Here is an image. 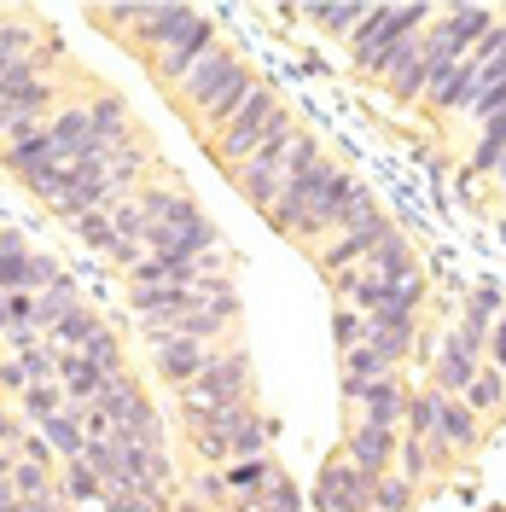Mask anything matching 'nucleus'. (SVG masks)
Returning a JSON list of instances; mask_svg holds the SVG:
<instances>
[{
	"label": "nucleus",
	"instance_id": "6ab92c4d",
	"mask_svg": "<svg viewBox=\"0 0 506 512\" xmlns=\"http://www.w3.org/2000/svg\"><path fill=\"white\" fill-rule=\"evenodd\" d=\"M477 94H483V64H472V59H460L454 70H443V76L425 88V99H431L437 111H460V105L472 111Z\"/></svg>",
	"mask_w": 506,
	"mask_h": 512
},
{
	"label": "nucleus",
	"instance_id": "f8f14e48",
	"mask_svg": "<svg viewBox=\"0 0 506 512\" xmlns=\"http://www.w3.org/2000/svg\"><path fill=\"white\" fill-rule=\"evenodd\" d=\"M489 30H495V12H489V6H448L443 24L425 30V41H431V47H448L454 59H472V47Z\"/></svg>",
	"mask_w": 506,
	"mask_h": 512
},
{
	"label": "nucleus",
	"instance_id": "bb28decb",
	"mask_svg": "<svg viewBox=\"0 0 506 512\" xmlns=\"http://www.w3.org/2000/svg\"><path fill=\"white\" fill-rule=\"evenodd\" d=\"M41 437H47V448L59 454V460H82L88 454V431H82V419H76V402L64 408V414H53L47 425H35Z\"/></svg>",
	"mask_w": 506,
	"mask_h": 512
},
{
	"label": "nucleus",
	"instance_id": "473e14b6",
	"mask_svg": "<svg viewBox=\"0 0 506 512\" xmlns=\"http://www.w3.org/2000/svg\"><path fill=\"white\" fill-rule=\"evenodd\" d=\"M99 326H105V320H99L94 309H88V303H82V309H76V315H64L59 326H53V332H47V344H53V350H82V344H88V338H94Z\"/></svg>",
	"mask_w": 506,
	"mask_h": 512
},
{
	"label": "nucleus",
	"instance_id": "f3484780",
	"mask_svg": "<svg viewBox=\"0 0 506 512\" xmlns=\"http://www.w3.org/2000/svg\"><path fill=\"white\" fill-rule=\"evenodd\" d=\"M198 24H204V12H192V6H152V12H146V24H140L134 35H140L146 47L169 53V47H181Z\"/></svg>",
	"mask_w": 506,
	"mask_h": 512
},
{
	"label": "nucleus",
	"instance_id": "09e8293b",
	"mask_svg": "<svg viewBox=\"0 0 506 512\" xmlns=\"http://www.w3.org/2000/svg\"><path fill=\"white\" fill-rule=\"evenodd\" d=\"M0 245H6V227H0Z\"/></svg>",
	"mask_w": 506,
	"mask_h": 512
},
{
	"label": "nucleus",
	"instance_id": "6e6552de",
	"mask_svg": "<svg viewBox=\"0 0 506 512\" xmlns=\"http://www.w3.org/2000/svg\"><path fill=\"white\" fill-rule=\"evenodd\" d=\"M53 280H64L59 262L30 251V245L6 227V245H0V297H12V291H47Z\"/></svg>",
	"mask_w": 506,
	"mask_h": 512
},
{
	"label": "nucleus",
	"instance_id": "aec40b11",
	"mask_svg": "<svg viewBox=\"0 0 506 512\" xmlns=\"http://www.w3.org/2000/svg\"><path fill=\"white\" fill-rule=\"evenodd\" d=\"M390 94L402 99H425V88H431V64H425V35H413V41H402V53H396V64H390Z\"/></svg>",
	"mask_w": 506,
	"mask_h": 512
},
{
	"label": "nucleus",
	"instance_id": "cd10ccee",
	"mask_svg": "<svg viewBox=\"0 0 506 512\" xmlns=\"http://www.w3.org/2000/svg\"><path fill=\"white\" fill-rule=\"evenodd\" d=\"M367 268H373V274H384V280H419V262H413V245L402 239V227H396V233H390L373 256H367Z\"/></svg>",
	"mask_w": 506,
	"mask_h": 512
},
{
	"label": "nucleus",
	"instance_id": "4c0bfd02",
	"mask_svg": "<svg viewBox=\"0 0 506 512\" xmlns=\"http://www.w3.org/2000/svg\"><path fill=\"white\" fill-rule=\"evenodd\" d=\"M408 507H413V483L402 472H384L373 483V512H408Z\"/></svg>",
	"mask_w": 506,
	"mask_h": 512
},
{
	"label": "nucleus",
	"instance_id": "5701e85b",
	"mask_svg": "<svg viewBox=\"0 0 506 512\" xmlns=\"http://www.w3.org/2000/svg\"><path fill=\"white\" fill-rule=\"evenodd\" d=\"M256 88H262V82H256L251 70H239V76L227 82L222 94H216V99H210V105H204V117H198V123L210 128V134H222V128L233 123V117H239L245 105H251V94H256Z\"/></svg>",
	"mask_w": 506,
	"mask_h": 512
},
{
	"label": "nucleus",
	"instance_id": "20e7f679",
	"mask_svg": "<svg viewBox=\"0 0 506 512\" xmlns=\"http://www.w3.org/2000/svg\"><path fill=\"white\" fill-rule=\"evenodd\" d=\"M280 128H291L285 105L274 99V88H256L251 105H245V111H239V117L222 128V134H210V152H216L222 163H233V169H239V163H251L256 152H262V146L280 134Z\"/></svg>",
	"mask_w": 506,
	"mask_h": 512
},
{
	"label": "nucleus",
	"instance_id": "de8ad7c7",
	"mask_svg": "<svg viewBox=\"0 0 506 512\" xmlns=\"http://www.w3.org/2000/svg\"><path fill=\"white\" fill-rule=\"evenodd\" d=\"M495 175H501V187H506V158H501V163H495Z\"/></svg>",
	"mask_w": 506,
	"mask_h": 512
},
{
	"label": "nucleus",
	"instance_id": "393cba45",
	"mask_svg": "<svg viewBox=\"0 0 506 512\" xmlns=\"http://www.w3.org/2000/svg\"><path fill=\"white\" fill-rule=\"evenodd\" d=\"M105 495H111V483L99 478L94 466H88V460H70V466H64V483H59V501L64 507H105Z\"/></svg>",
	"mask_w": 506,
	"mask_h": 512
},
{
	"label": "nucleus",
	"instance_id": "39448f33",
	"mask_svg": "<svg viewBox=\"0 0 506 512\" xmlns=\"http://www.w3.org/2000/svg\"><path fill=\"white\" fill-rule=\"evenodd\" d=\"M297 134H303L297 123L280 128V134H274V140H268L251 163H239V169H233V187L245 192V204H251V210H262V216L274 210V198H280L285 181H291V152H297Z\"/></svg>",
	"mask_w": 506,
	"mask_h": 512
},
{
	"label": "nucleus",
	"instance_id": "2eb2a0df",
	"mask_svg": "<svg viewBox=\"0 0 506 512\" xmlns=\"http://www.w3.org/2000/svg\"><path fill=\"white\" fill-rule=\"evenodd\" d=\"M483 443V419L460 402V396H443V408H437V437H431V448L437 454H472V448Z\"/></svg>",
	"mask_w": 506,
	"mask_h": 512
},
{
	"label": "nucleus",
	"instance_id": "f704fd0d",
	"mask_svg": "<svg viewBox=\"0 0 506 512\" xmlns=\"http://www.w3.org/2000/svg\"><path fill=\"white\" fill-rule=\"evenodd\" d=\"M18 402H24V414H30L35 425H47L53 414H64V408H70V396H64V384H59V379H53V384H30Z\"/></svg>",
	"mask_w": 506,
	"mask_h": 512
},
{
	"label": "nucleus",
	"instance_id": "e433bc0d",
	"mask_svg": "<svg viewBox=\"0 0 506 512\" xmlns=\"http://www.w3.org/2000/svg\"><path fill=\"white\" fill-rule=\"evenodd\" d=\"M12 489H18L24 501H53V495H59L53 472H47V466H35V460H18V466H12Z\"/></svg>",
	"mask_w": 506,
	"mask_h": 512
},
{
	"label": "nucleus",
	"instance_id": "ddd939ff",
	"mask_svg": "<svg viewBox=\"0 0 506 512\" xmlns=\"http://www.w3.org/2000/svg\"><path fill=\"white\" fill-rule=\"evenodd\" d=\"M390 233H396V222H390V216L379 210V216H373L367 227H355V233H338V245L320 256V268H326L332 280H338V274H355V268H367V256L379 251Z\"/></svg>",
	"mask_w": 506,
	"mask_h": 512
},
{
	"label": "nucleus",
	"instance_id": "b1692460",
	"mask_svg": "<svg viewBox=\"0 0 506 512\" xmlns=\"http://www.w3.org/2000/svg\"><path fill=\"white\" fill-rule=\"evenodd\" d=\"M367 12H373V0H344V6H332V0H320V6H303V18L326 35H355L367 24Z\"/></svg>",
	"mask_w": 506,
	"mask_h": 512
},
{
	"label": "nucleus",
	"instance_id": "49530a36",
	"mask_svg": "<svg viewBox=\"0 0 506 512\" xmlns=\"http://www.w3.org/2000/svg\"><path fill=\"white\" fill-rule=\"evenodd\" d=\"M12 466H18V460H12V454L0 448V478H12Z\"/></svg>",
	"mask_w": 506,
	"mask_h": 512
},
{
	"label": "nucleus",
	"instance_id": "1a4fd4ad",
	"mask_svg": "<svg viewBox=\"0 0 506 512\" xmlns=\"http://www.w3.org/2000/svg\"><path fill=\"white\" fill-rule=\"evenodd\" d=\"M344 402L349 408H361V419L367 425H384V431H396L402 419H408V384L396 379H373V384H355V379H344Z\"/></svg>",
	"mask_w": 506,
	"mask_h": 512
},
{
	"label": "nucleus",
	"instance_id": "c756f323",
	"mask_svg": "<svg viewBox=\"0 0 506 512\" xmlns=\"http://www.w3.org/2000/svg\"><path fill=\"white\" fill-rule=\"evenodd\" d=\"M501 315H506V297L495 286H477L472 297H466V320H460V326H466L472 338H483V350H489V332H495Z\"/></svg>",
	"mask_w": 506,
	"mask_h": 512
},
{
	"label": "nucleus",
	"instance_id": "9b49d317",
	"mask_svg": "<svg viewBox=\"0 0 506 512\" xmlns=\"http://www.w3.org/2000/svg\"><path fill=\"white\" fill-rule=\"evenodd\" d=\"M483 373V338H472L466 326H454L443 338V355H437V384L431 390H443V396H466V384Z\"/></svg>",
	"mask_w": 506,
	"mask_h": 512
},
{
	"label": "nucleus",
	"instance_id": "8fccbe9b",
	"mask_svg": "<svg viewBox=\"0 0 506 512\" xmlns=\"http://www.w3.org/2000/svg\"><path fill=\"white\" fill-rule=\"evenodd\" d=\"M489 512H506V507H489Z\"/></svg>",
	"mask_w": 506,
	"mask_h": 512
},
{
	"label": "nucleus",
	"instance_id": "a18cd8bd",
	"mask_svg": "<svg viewBox=\"0 0 506 512\" xmlns=\"http://www.w3.org/2000/svg\"><path fill=\"white\" fill-rule=\"evenodd\" d=\"M12 501H18V489H12V478H0V512L12 507Z\"/></svg>",
	"mask_w": 506,
	"mask_h": 512
},
{
	"label": "nucleus",
	"instance_id": "4468645a",
	"mask_svg": "<svg viewBox=\"0 0 506 512\" xmlns=\"http://www.w3.org/2000/svg\"><path fill=\"white\" fill-rule=\"evenodd\" d=\"M344 460L349 466H361L367 478H384V472L396 466V431L355 419V425H349V443H344Z\"/></svg>",
	"mask_w": 506,
	"mask_h": 512
},
{
	"label": "nucleus",
	"instance_id": "c85d7f7f",
	"mask_svg": "<svg viewBox=\"0 0 506 512\" xmlns=\"http://www.w3.org/2000/svg\"><path fill=\"white\" fill-rule=\"evenodd\" d=\"M12 373H18V384L30 390V384H53L59 379V350L41 338V344H24V350L12 355Z\"/></svg>",
	"mask_w": 506,
	"mask_h": 512
},
{
	"label": "nucleus",
	"instance_id": "ea45409f",
	"mask_svg": "<svg viewBox=\"0 0 506 512\" xmlns=\"http://www.w3.org/2000/svg\"><path fill=\"white\" fill-rule=\"evenodd\" d=\"M332 338H338V350H355V344H367V315H361V309H338V315H332Z\"/></svg>",
	"mask_w": 506,
	"mask_h": 512
},
{
	"label": "nucleus",
	"instance_id": "37998d69",
	"mask_svg": "<svg viewBox=\"0 0 506 512\" xmlns=\"http://www.w3.org/2000/svg\"><path fill=\"white\" fill-rule=\"evenodd\" d=\"M489 367H501L506 373V315L495 320V332H489Z\"/></svg>",
	"mask_w": 506,
	"mask_h": 512
},
{
	"label": "nucleus",
	"instance_id": "412c9836",
	"mask_svg": "<svg viewBox=\"0 0 506 512\" xmlns=\"http://www.w3.org/2000/svg\"><path fill=\"white\" fill-rule=\"evenodd\" d=\"M239 70H245V64L233 59L227 47H216V53H210V59L198 64V70H192L187 82H181V99H192V105L204 111V105H210V99L222 94V88H227V82H233V76H239Z\"/></svg>",
	"mask_w": 506,
	"mask_h": 512
},
{
	"label": "nucleus",
	"instance_id": "58836bf2",
	"mask_svg": "<svg viewBox=\"0 0 506 512\" xmlns=\"http://www.w3.org/2000/svg\"><path fill=\"white\" fill-rule=\"evenodd\" d=\"M76 355H88V361H94V367H105V373H123V344H117L105 326H99V332H94V338H88Z\"/></svg>",
	"mask_w": 506,
	"mask_h": 512
},
{
	"label": "nucleus",
	"instance_id": "dca6fc26",
	"mask_svg": "<svg viewBox=\"0 0 506 512\" xmlns=\"http://www.w3.org/2000/svg\"><path fill=\"white\" fill-rule=\"evenodd\" d=\"M222 350H210V344H192V338H163L158 344V379L175 384V390H187L210 361H216Z\"/></svg>",
	"mask_w": 506,
	"mask_h": 512
},
{
	"label": "nucleus",
	"instance_id": "79ce46f5",
	"mask_svg": "<svg viewBox=\"0 0 506 512\" xmlns=\"http://www.w3.org/2000/svg\"><path fill=\"white\" fill-rule=\"evenodd\" d=\"M198 501H210V507L227 501V472H204V478H198Z\"/></svg>",
	"mask_w": 506,
	"mask_h": 512
},
{
	"label": "nucleus",
	"instance_id": "f257e3e1",
	"mask_svg": "<svg viewBox=\"0 0 506 512\" xmlns=\"http://www.w3.org/2000/svg\"><path fill=\"white\" fill-rule=\"evenodd\" d=\"M431 30V6L425 0H413V6H379L373 0V12H367V24L355 30V70L361 76H390V64L402 53V41Z\"/></svg>",
	"mask_w": 506,
	"mask_h": 512
},
{
	"label": "nucleus",
	"instance_id": "9d476101",
	"mask_svg": "<svg viewBox=\"0 0 506 512\" xmlns=\"http://www.w3.org/2000/svg\"><path fill=\"white\" fill-rule=\"evenodd\" d=\"M355 181H349L338 163H326V175H320V192H315V204H309V216H303V227H297V245H315L320 233H332L338 227V216L349 210V198H355Z\"/></svg>",
	"mask_w": 506,
	"mask_h": 512
},
{
	"label": "nucleus",
	"instance_id": "2f4dec72",
	"mask_svg": "<svg viewBox=\"0 0 506 512\" xmlns=\"http://www.w3.org/2000/svg\"><path fill=\"white\" fill-rule=\"evenodd\" d=\"M396 373V361L379 350V344H355V350L344 355V379H355V384H373V379H390Z\"/></svg>",
	"mask_w": 506,
	"mask_h": 512
},
{
	"label": "nucleus",
	"instance_id": "c9c22d12",
	"mask_svg": "<svg viewBox=\"0 0 506 512\" xmlns=\"http://www.w3.org/2000/svg\"><path fill=\"white\" fill-rule=\"evenodd\" d=\"M396 466H402V478L419 489V483L437 472V460H431V443H425V437H402V443H396Z\"/></svg>",
	"mask_w": 506,
	"mask_h": 512
},
{
	"label": "nucleus",
	"instance_id": "7c9ffc66",
	"mask_svg": "<svg viewBox=\"0 0 506 512\" xmlns=\"http://www.w3.org/2000/svg\"><path fill=\"white\" fill-rule=\"evenodd\" d=\"M460 402H466L477 419H495L506 408V373H501V367H483V373L466 384V396H460Z\"/></svg>",
	"mask_w": 506,
	"mask_h": 512
},
{
	"label": "nucleus",
	"instance_id": "a19ab883",
	"mask_svg": "<svg viewBox=\"0 0 506 512\" xmlns=\"http://www.w3.org/2000/svg\"><path fill=\"white\" fill-rule=\"evenodd\" d=\"M274 472H268V460H233L227 466V489H251V483H268Z\"/></svg>",
	"mask_w": 506,
	"mask_h": 512
},
{
	"label": "nucleus",
	"instance_id": "c03bdc74",
	"mask_svg": "<svg viewBox=\"0 0 506 512\" xmlns=\"http://www.w3.org/2000/svg\"><path fill=\"white\" fill-rule=\"evenodd\" d=\"M6 443H24V431H18V419L0 408V448H6Z\"/></svg>",
	"mask_w": 506,
	"mask_h": 512
},
{
	"label": "nucleus",
	"instance_id": "a211bd4d",
	"mask_svg": "<svg viewBox=\"0 0 506 512\" xmlns=\"http://www.w3.org/2000/svg\"><path fill=\"white\" fill-rule=\"evenodd\" d=\"M210 53H216V24L204 18V24H198V30L187 35V41H181V47H169V53H158V76H163V82H175V88H181V82H187L192 70H198V64L210 59Z\"/></svg>",
	"mask_w": 506,
	"mask_h": 512
},
{
	"label": "nucleus",
	"instance_id": "0eeeda50",
	"mask_svg": "<svg viewBox=\"0 0 506 512\" xmlns=\"http://www.w3.org/2000/svg\"><path fill=\"white\" fill-rule=\"evenodd\" d=\"M373 483L361 466H349L344 454L320 466V483H315V507L320 512H373Z\"/></svg>",
	"mask_w": 506,
	"mask_h": 512
},
{
	"label": "nucleus",
	"instance_id": "7ed1b4c3",
	"mask_svg": "<svg viewBox=\"0 0 506 512\" xmlns=\"http://www.w3.org/2000/svg\"><path fill=\"white\" fill-rule=\"evenodd\" d=\"M251 355L245 350H227L216 355L198 379L181 390V414H187V425H198L204 414H222V408H245L251 402Z\"/></svg>",
	"mask_w": 506,
	"mask_h": 512
},
{
	"label": "nucleus",
	"instance_id": "72a5a7b5",
	"mask_svg": "<svg viewBox=\"0 0 506 512\" xmlns=\"http://www.w3.org/2000/svg\"><path fill=\"white\" fill-rule=\"evenodd\" d=\"M437 408H443V390H419V396L408 390V419H402L408 437H425L431 443L437 437Z\"/></svg>",
	"mask_w": 506,
	"mask_h": 512
},
{
	"label": "nucleus",
	"instance_id": "4be33fe9",
	"mask_svg": "<svg viewBox=\"0 0 506 512\" xmlns=\"http://www.w3.org/2000/svg\"><path fill=\"white\" fill-rule=\"evenodd\" d=\"M117 379V373H105V367H94L88 355H76V350H59V384H64V396L76 402V408H88V402H99V390Z\"/></svg>",
	"mask_w": 506,
	"mask_h": 512
},
{
	"label": "nucleus",
	"instance_id": "423d86ee",
	"mask_svg": "<svg viewBox=\"0 0 506 512\" xmlns=\"http://www.w3.org/2000/svg\"><path fill=\"white\" fill-rule=\"evenodd\" d=\"M94 408H105V414H111L117 437H128V443H140V448H163V419H158V408H152V396L128 379V373H117V379L99 390Z\"/></svg>",
	"mask_w": 506,
	"mask_h": 512
},
{
	"label": "nucleus",
	"instance_id": "f03ea898",
	"mask_svg": "<svg viewBox=\"0 0 506 512\" xmlns=\"http://www.w3.org/2000/svg\"><path fill=\"white\" fill-rule=\"evenodd\" d=\"M198 437V460L204 466H233V460H262L268 454V419L245 408H222V414H204L192 425Z\"/></svg>",
	"mask_w": 506,
	"mask_h": 512
},
{
	"label": "nucleus",
	"instance_id": "a878e982",
	"mask_svg": "<svg viewBox=\"0 0 506 512\" xmlns=\"http://www.w3.org/2000/svg\"><path fill=\"white\" fill-rule=\"evenodd\" d=\"M76 309H82V291H76V280H53L47 291H35V332L47 338V332H53L64 315H76Z\"/></svg>",
	"mask_w": 506,
	"mask_h": 512
}]
</instances>
